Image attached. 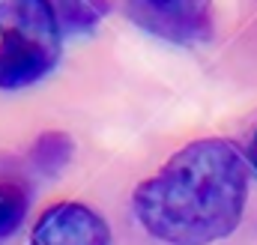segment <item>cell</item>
I'll use <instances>...</instances> for the list:
<instances>
[{
  "label": "cell",
  "mask_w": 257,
  "mask_h": 245,
  "mask_svg": "<svg viewBox=\"0 0 257 245\" xmlns=\"http://www.w3.org/2000/svg\"><path fill=\"white\" fill-rule=\"evenodd\" d=\"M245 162H248V168L257 174V132L251 135V141H248V153H245Z\"/></svg>",
  "instance_id": "ba28073f"
},
{
  "label": "cell",
  "mask_w": 257,
  "mask_h": 245,
  "mask_svg": "<svg viewBox=\"0 0 257 245\" xmlns=\"http://www.w3.org/2000/svg\"><path fill=\"white\" fill-rule=\"evenodd\" d=\"M63 33H90L108 12V0H48Z\"/></svg>",
  "instance_id": "5b68a950"
},
{
  "label": "cell",
  "mask_w": 257,
  "mask_h": 245,
  "mask_svg": "<svg viewBox=\"0 0 257 245\" xmlns=\"http://www.w3.org/2000/svg\"><path fill=\"white\" fill-rule=\"evenodd\" d=\"M245 200V153L227 138H197L138 183L132 212L165 245H212L239 227Z\"/></svg>",
  "instance_id": "6da1fadb"
},
{
  "label": "cell",
  "mask_w": 257,
  "mask_h": 245,
  "mask_svg": "<svg viewBox=\"0 0 257 245\" xmlns=\"http://www.w3.org/2000/svg\"><path fill=\"white\" fill-rule=\"evenodd\" d=\"M69 159H72V138L63 135V132H45V135H39V141L30 150V162L42 174H57L60 168L69 165Z\"/></svg>",
  "instance_id": "8992f818"
},
{
  "label": "cell",
  "mask_w": 257,
  "mask_h": 245,
  "mask_svg": "<svg viewBox=\"0 0 257 245\" xmlns=\"http://www.w3.org/2000/svg\"><path fill=\"white\" fill-rule=\"evenodd\" d=\"M30 245H111V227L96 209L63 200L36 218Z\"/></svg>",
  "instance_id": "3957f363"
},
{
  "label": "cell",
  "mask_w": 257,
  "mask_h": 245,
  "mask_svg": "<svg viewBox=\"0 0 257 245\" xmlns=\"http://www.w3.org/2000/svg\"><path fill=\"white\" fill-rule=\"evenodd\" d=\"M63 30L48 0H0V90H24L60 60Z\"/></svg>",
  "instance_id": "7a4b0ae2"
},
{
  "label": "cell",
  "mask_w": 257,
  "mask_h": 245,
  "mask_svg": "<svg viewBox=\"0 0 257 245\" xmlns=\"http://www.w3.org/2000/svg\"><path fill=\"white\" fill-rule=\"evenodd\" d=\"M27 215V194L12 183H0V239L15 233Z\"/></svg>",
  "instance_id": "52a82bcc"
},
{
  "label": "cell",
  "mask_w": 257,
  "mask_h": 245,
  "mask_svg": "<svg viewBox=\"0 0 257 245\" xmlns=\"http://www.w3.org/2000/svg\"><path fill=\"white\" fill-rule=\"evenodd\" d=\"M141 3L138 21L171 39H200L209 30L212 0H135Z\"/></svg>",
  "instance_id": "277c9868"
}]
</instances>
